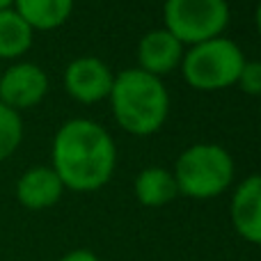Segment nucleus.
<instances>
[{
	"label": "nucleus",
	"instance_id": "1",
	"mask_svg": "<svg viewBox=\"0 0 261 261\" xmlns=\"http://www.w3.org/2000/svg\"><path fill=\"white\" fill-rule=\"evenodd\" d=\"M50 161L64 188L73 193H94L113 176L117 147L101 124L92 119H69L55 133Z\"/></svg>",
	"mask_w": 261,
	"mask_h": 261
},
{
	"label": "nucleus",
	"instance_id": "2",
	"mask_svg": "<svg viewBox=\"0 0 261 261\" xmlns=\"http://www.w3.org/2000/svg\"><path fill=\"white\" fill-rule=\"evenodd\" d=\"M110 108L117 124L130 135H151L170 115V94L158 76L142 69H126L115 76Z\"/></svg>",
	"mask_w": 261,
	"mask_h": 261
},
{
	"label": "nucleus",
	"instance_id": "3",
	"mask_svg": "<svg viewBox=\"0 0 261 261\" xmlns=\"http://www.w3.org/2000/svg\"><path fill=\"white\" fill-rule=\"evenodd\" d=\"M179 195L193 199H213L234 181V158L220 144L199 142L181 151L174 165Z\"/></svg>",
	"mask_w": 261,
	"mask_h": 261
},
{
	"label": "nucleus",
	"instance_id": "4",
	"mask_svg": "<svg viewBox=\"0 0 261 261\" xmlns=\"http://www.w3.org/2000/svg\"><path fill=\"white\" fill-rule=\"evenodd\" d=\"M245 62L248 60L236 41L216 37L186 50L181 60V73L193 90L218 92L239 83Z\"/></svg>",
	"mask_w": 261,
	"mask_h": 261
},
{
	"label": "nucleus",
	"instance_id": "5",
	"mask_svg": "<svg viewBox=\"0 0 261 261\" xmlns=\"http://www.w3.org/2000/svg\"><path fill=\"white\" fill-rule=\"evenodd\" d=\"M165 30L181 44H202L222 37L229 25L227 0H165L163 5Z\"/></svg>",
	"mask_w": 261,
	"mask_h": 261
},
{
	"label": "nucleus",
	"instance_id": "6",
	"mask_svg": "<svg viewBox=\"0 0 261 261\" xmlns=\"http://www.w3.org/2000/svg\"><path fill=\"white\" fill-rule=\"evenodd\" d=\"M46 94L48 76L39 64L16 62L0 73V103L16 113L39 106Z\"/></svg>",
	"mask_w": 261,
	"mask_h": 261
},
{
	"label": "nucleus",
	"instance_id": "7",
	"mask_svg": "<svg viewBox=\"0 0 261 261\" xmlns=\"http://www.w3.org/2000/svg\"><path fill=\"white\" fill-rule=\"evenodd\" d=\"M115 76L99 58H76L64 69V90L78 103H96L110 96Z\"/></svg>",
	"mask_w": 261,
	"mask_h": 261
},
{
	"label": "nucleus",
	"instance_id": "8",
	"mask_svg": "<svg viewBox=\"0 0 261 261\" xmlns=\"http://www.w3.org/2000/svg\"><path fill=\"white\" fill-rule=\"evenodd\" d=\"M236 234L252 245H261V174H252L236 186L229 204Z\"/></svg>",
	"mask_w": 261,
	"mask_h": 261
},
{
	"label": "nucleus",
	"instance_id": "9",
	"mask_svg": "<svg viewBox=\"0 0 261 261\" xmlns=\"http://www.w3.org/2000/svg\"><path fill=\"white\" fill-rule=\"evenodd\" d=\"M184 44L176 37H172L165 28L149 30L138 41V62L140 69L151 76H165L172 69H176L184 60Z\"/></svg>",
	"mask_w": 261,
	"mask_h": 261
},
{
	"label": "nucleus",
	"instance_id": "10",
	"mask_svg": "<svg viewBox=\"0 0 261 261\" xmlns=\"http://www.w3.org/2000/svg\"><path fill=\"white\" fill-rule=\"evenodd\" d=\"M64 186L53 167L37 165L25 170L16 181V199L30 211H44L60 202Z\"/></svg>",
	"mask_w": 261,
	"mask_h": 261
},
{
	"label": "nucleus",
	"instance_id": "11",
	"mask_svg": "<svg viewBox=\"0 0 261 261\" xmlns=\"http://www.w3.org/2000/svg\"><path fill=\"white\" fill-rule=\"evenodd\" d=\"M12 9L35 32H48L71 16L73 0H14Z\"/></svg>",
	"mask_w": 261,
	"mask_h": 261
},
{
	"label": "nucleus",
	"instance_id": "12",
	"mask_svg": "<svg viewBox=\"0 0 261 261\" xmlns=\"http://www.w3.org/2000/svg\"><path fill=\"white\" fill-rule=\"evenodd\" d=\"M135 197L142 206L158 208L170 204L179 195V186L170 170L165 167H144L135 179Z\"/></svg>",
	"mask_w": 261,
	"mask_h": 261
},
{
	"label": "nucleus",
	"instance_id": "13",
	"mask_svg": "<svg viewBox=\"0 0 261 261\" xmlns=\"http://www.w3.org/2000/svg\"><path fill=\"white\" fill-rule=\"evenodd\" d=\"M35 39V30L14 12L0 9V60H16L25 55Z\"/></svg>",
	"mask_w": 261,
	"mask_h": 261
},
{
	"label": "nucleus",
	"instance_id": "14",
	"mask_svg": "<svg viewBox=\"0 0 261 261\" xmlns=\"http://www.w3.org/2000/svg\"><path fill=\"white\" fill-rule=\"evenodd\" d=\"M21 140H23L21 113L0 103V163L7 161L21 147Z\"/></svg>",
	"mask_w": 261,
	"mask_h": 261
},
{
	"label": "nucleus",
	"instance_id": "15",
	"mask_svg": "<svg viewBox=\"0 0 261 261\" xmlns=\"http://www.w3.org/2000/svg\"><path fill=\"white\" fill-rule=\"evenodd\" d=\"M236 85H241V90L248 92V94H252V96L261 94V62L259 60H254V62H245V67H243V71H241Z\"/></svg>",
	"mask_w": 261,
	"mask_h": 261
},
{
	"label": "nucleus",
	"instance_id": "16",
	"mask_svg": "<svg viewBox=\"0 0 261 261\" xmlns=\"http://www.w3.org/2000/svg\"><path fill=\"white\" fill-rule=\"evenodd\" d=\"M60 261H101L92 250H71L67 252Z\"/></svg>",
	"mask_w": 261,
	"mask_h": 261
},
{
	"label": "nucleus",
	"instance_id": "17",
	"mask_svg": "<svg viewBox=\"0 0 261 261\" xmlns=\"http://www.w3.org/2000/svg\"><path fill=\"white\" fill-rule=\"evenodd\" d=\"M254 23H257V32L261 37V3L257 5V14H254Z\"/></svg>",
	"mask_w": 261,
	"mask_h": 261
},
{
	"label": "nucleus",
	"instance_id": "18",
	"mask_svg": "<svg viewBox=\"0 0 261 261\" xmlns=\"http://www.w3.org/2000/svg\"><path fill=\"white\" fill-rule=\"evenodd\" d=\"M14 5V0H0V9H9Z\"/></svg>",
	"mask_w": 261,
	"mask_h": 261
}]
</instances>
